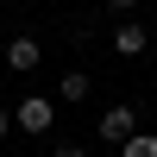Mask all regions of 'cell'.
<instances>
[{
    "instance_id": "1",
    "label": "cell",
    "mask_w": 157,
    "mask_h": 157,
    "mask_svg": "<svg viewBox=\"0 0 157 157\" xmlns=\"http://www.w3.org/2000/svg\"><path fill=\"white\" fill-rule=\"evenodd\" d=\"M13 120H19V132H32V138H44L50 126H57V101H50V94H25L19 107H13Z\"/></svg>"
},
{
    "instance_id": "2",
    "label": "cell",
    "mask_w": 157,
    "mask_h": 157,
    "mask_svg": "<svg viewBox=\"0 0 157 157\" xmlns=\"http://www.w3.org/2000/svg\"><path fill=\"white\" fill-rule=\"evenodd\" d=\"M0 57H6L13 75H25V69H38V63H44V44H38L32 32H19V38H6V44H0Z\"/></svg>"
},
{
    "instance_id": "3",
    "label": "cell",
    "mask_w": 157,
    "mask_h": 157,
    "mask_svg": "<svg viewBox=\"0 0 157 157\" xmlns=\"http://www.w3.org/2000/svg\"><path fill=\"white\" fill-rule=\"evenodd\" d=\"M94 132L107 138V145H126V138L138 132V113H132V107L120 101V107H107V113H101V126H94Z\"/></svg>"
},
{
    "instance_id": "4",
    "label": "cell",
    "mask_w": 157,
    "mask_h": 157,
    "mask_svg": "<svg viewBox=\"0 0 157 157\" xmlns=\"http://www.w3.org/2000/svg\"><path fill=\"white\" fill-rule=\"evenodd\" d=\"M113 50H120V57H138V50H157V44H151V25H113Z\"/></svg>"
},
{
    "instance_id": "5",
    "label": "cell",
    "mask_w": 157,
    "mask_h": 157,
    "mask_svg": "<svg viewBox=\"0 0 157 157\" xmlns=\"http://www.w3.org/2000/svg\"><path fill=\"white\" fill-rule=\"evenodd\" d=\"M88 88H94V75H88V69H69V75L57 82V101H69V107H75V101H88Z\"/></svg>"
},
{
    "instance_id": "6",
    "label": "cell",
    "mask_w": 157,
    "mask_h": 157,
    "mask_svg": "<svg viewBox=\"0 0 157 157\" xmlns=\"http://www.w3.org/2000/svg\"><path fill=\"white\" fill-rule=\"evenodd\" d=\"M120 157H157V132H132L120 145Z\"/></svg>"
},
{
    "instance_id": "7",
    "label": "cell",
    "mask_w": 157,
    "mask_h": 157,
    "mask_svg": "<svg viewBox=\"0 0 157 157\" xmlns=\"http://www.w3.org/2000/svg\"><path fill=\"white\" fill-rule=\"evenodd\" d=\"M107 13H138V0H101Z\"/></svg>"
},
{
    "instance_id": "8",
    "label": "cell",
    "mask_w": 157,
    "mask_h": 157,
    "mask_svg": "<svg viewBox=\"0 0 157 157\" xmlns=\"http://www.w3.org/2000/svg\"><path fill=\"white\" fill-rule=\"evenodd\" d=\"M50 157H88V145H57Z\"/></svg>"
},
{
    "instance_id": "9",
    "label": "cell",
    "mask_w": 157,
    "mask_h": 157,
    "mask_svg": "<svg viewBox=\"0 0 157 157\" xmlns=\"http://www.w3.org/2000/svg\"><path fill=\"white\" fill-rule=\"evenodd\" d=\"M6 132H19V120H13L6 107H0V138H6Z\"/></svg>"
},
{
    "instance_id": "10",
    "label": "cell",
    "mask_w": 157,
    "mask_h": 157,
    "mask_svg": "<svg viewBox=\"0 0 157 157\" xmlns=\"http://www.w3.org/2000/svg\"><path fill=\"white\" fill-rule=\"evenodd\" d=\"M0 44H6V25H0Z\"/></svg>"
},
{
    "instance_id": "11",
    "label": "cell",
    "mask_w": 157,
    "mask_h": 157,
    "mask_svg": "<svg viewBox=\"0 0 157 157\" xmlns=\"http://www.w3.org/2000/svg\"><path fill=\"white\" fill-rule=\"evenodd\" d=\"M0 6H19V0H0Z\"/></svg>"
},
{
    "instance_id": "12",
    "label": "cell",
    "mask_w": 157,
    "mask_h": 157,
    "mask_svg": "<svg viewBox=\"0 0 157 157\" xmlns=\"http://www.w3.org/2000/svg\"><path fill=\"white\" fill-rule=\"evenodd\" d=\"M151 44H157V25H151Z\"/></svg>"
}]
</instances>
